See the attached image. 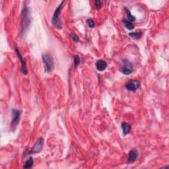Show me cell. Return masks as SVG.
Returning <instances> with one entry per match:
<instances>
[{
	"label": "cell",
	"mask_w": 169,
	"mask_h": 169,
	"mask_svg": "<svg viewBox=\"0 0 169 169\" xmlns=\"http://www.w3.org/2000/svg\"><path fill=\"white\" fill-rule=\"evenodd\" d=\"M141 83L138 80L133 79L128 81L126 84V88L130 91H135L140 87Z\"/></svg>",
	"instance_id": "8992f818"
},
{
	"label": "cell",
	"mask_w": 169,
	"mask_h": 169,
	"mask_svg": "<svg viewBox=\"0 0 169 169\" xmlns=\"http://www.w3.org/2000/svg\"><path fill=\"white\" fill-rule=\"evenodd\" d=\"M96 67H97V69L100 72H103L107 67V64L105 61H104L103 60H98L96 63Z\"/></svg>",
	"instance_id": "30bf717a"
},
{
	"label": "cell",
	"mask_w": 169,
	"mask_h": 169,
	"mask_svg": "<svg viewBox=\"0 0 169 169\" xmlns=\"http://www.w3.org/2000/svg\"><path fill=\"white\" fill-rule=\"evenodd\" d=\"M42 60L44 64V70L46 73H50L54 68V61L50 54H46L42 56Z\"/></svg>",
	"instance_id": "6da1fadb"
},
{
	"label": "cell",
	"mask_w": 169,
	"mask_h": 169,
	"mask_svg": "<svg viewBox=\"0 0 169 169\" xmlns=\"http://www.w3.org/2000/svg\"><path fill=\"white\" fill-rule=\"evenodd\" d=\"M130 36H131V38H134V39H139L140 38L141 36H142V33L139 32H131L129 34Z\"/></svg>",
	"instance_id": "9a60e30c"
},
{
	"label": "cell",
	"mask_w": 169,
	"mask_h": 169,
	"mask_svg": "<svg viewBox=\"0 0 169 169\" xmlns=\"http://www.w3.org/2000/svg\"><path fill=\"white\" fill-rule=\"evenodd\" d=\"M125 10H126V13H127V16H128V19L130 20V22H134L135 21V19H135V17L134 16H133L131 14V13H130V11H129V9H128V8H126V7H125Z\"/></svg>",
	"instance_id": "5bb4252c"
},
{
	"label": "cell",
	"mask_w": 169,
	"mask_h": 169,
	"mask_svg": "<svg viewBox=\"0 0 169 169\" xmlns=\"http://www.w3.org/2000/svg\"><path fill=\"white\" fill-rule=\"evenodd\" d=\"M64 3V1L62 2V3L60 4L57 9H56V11L54 12V14L53 15V17H52V23L53 25L56 27L57 28H62V25L61 23H60V19H59V15L60 12H61V7H62V5Z\"/></svg>",
	"instance_id": "7a4b0ae2"
},
{
	"label": "cell",
	"mask_w": 169,
	"mask_h": 169,
	"mask_svg": "<svg viewBox=\"0 0 169 169\" xmlns=\"http://www.w3.org/2000/svg\"><path fill=\"white\" fill-rule=\"evenodd\" d=\"M20 120V112L18 110L14 109L13 110V117H12V121L11 123V130L12 131H14L16 130L17 127L19 122Z\"/></svg>",
	"instance_id": "277c9868"
},
{
	"label": "cell",
	"mask_w": 169,
	"mask_h": 169,
	"mask_svg": "<svg viewBox=\"0 0 169 169\" xmlns=\"http://www.w3.org/2000/svg\"><path fill=\"white\" fill-rule=\"evenodd\" d=\"M87 25H88V26L89 27H91V28H93L94 27H95V23H94V21L92 19H87Z\"/></svg>",
	"instance_id": "e0dca14e"
},
{
	"label": "cell",
	"mask_w": 169,
	"mask_h": 169,
	"mask_svg": "<svg viewBox=\"0 0 169 169\" xmlns=\"http://www.w3.org/2000/svg\"><path fill=\"white\" fill-rule=\"evenodd\" d=\"M33 163H34V160H33V158L32 157H30L28 160H27L25 162V164L23 167L25 168H30L32 166Z\"/></svg>",
	"instance_id": "4fadbf2b"
},
{
	"label": "cell",
	"mask_w": 169,
	"mask_h": 169,
	"mask_svg": "<svg viewBox=\"0 0 169 169\" xmlns=\"http://www.w3.org/2000/svg\"><path fill=\"white\" fill-rule=\"evenodd\" d=\"M122 23L123 24H124V25L126 27V28H128V30H132V29L134 28V25L131 23V22L128 21H127L126 19H123L122 20Z\"/></svg>",
	"instance_id": "7c38bea8"
},
{
	"label": "cell",
	"mask_w": 169,
	"mask_h": 169,
	"mask_svg": "<svg viewBox=\"0 0 169 169\" xmlns=\"http://www.w3.org/2000/svg\"><path fill=\"white\" fill-rule=\"evenodd\" d=\"M15 50L16 53H17V56H19V58L20 61H21V64H22V72L23 73L24 75H27V69L26 62H25V61L24 58H23L21 54L20 53L19 50L18 49V47L16 45L15 46Z\"/></svg>",
	"instance_id": "ba28073f"
},
{
	"label": "cell",
	"mask_w": 169,
	"mask_h": 169,
	"mask_svg": "<svg viewBox=\"0 0 169 169\" xmlns=\"http://www.w3.org/2000/svg\"><path fill=\"white\" fill-rule=\"evenodd\" d=\"M101 5H102V3H101V1H99V0H97V1H95V7L97 9H101Z\"/></svg>",
	"instance_id": "ac0fdd59"
},
{
	"label": "cell",
	"mask_w": 169,
	"mask_h": 169,
	"mask_svg": "<svg viewBox=\"0 0 169 169\" xmlns=\"http://www.w3.org/2000/svg\"><path fill=\"white\" fill-rule=\"evenodd\" d=\"M72 39L74 40L75 42H78V41H79V38H78V36H77V35H76V34H74V33H72Z\"/></svg>",
	"instance_id": "d6986e66"
},
{
	"label": "cell",
	"mask_w": 169,
	"mask_h": 169,
	"mask_svg": "<svg viewBox=\"0 0 169 169\" xmlns=\"http://www.w3.org/2000/svg\"><path fill=\"white\" fill-rule=\"evenodd\" d=\"M43 143L44 139L43 138H40L38 141H36V143L34 144V145L33 146V147L31 149V151L29 152V154H35L38 153L41 151V150L42 149L43 147Z\"/></svg>",
	"instance_id": "52a82bcc"
},
{
	"label": "cell",
	"mask_w": 169,
	"mask_h": 169,
	"mask_svg": "<svg viewBox=\"0 0 169 169\" xmlns=\"http://www.w3.org/2000/svg\"><path fill=\"white\" fill-rule=\"evenodd\" d=\"M121 72L124 75H130L133 72V66L132 64L128 60H122V67L121 68Z\"/></svg>",
	"instance_id": "3957f363"
},
{
	"label": "cell",
	"mask_w": 169,
	"mask_h": 169,
	"mask_svg": "<svg viewBox=\"0 0 169 169\" xmlns=\"http://www.w3.org/2000/svg\"><path fill=\"white\" fill-rule=\"evenodd\" d=\"M30 22V19L28 18V8L26 6H24L23 9L22 11V20H21V23H22V28L23 30L24 27H27L28 26V23Z\"/></svg>",
	"instance_id": "5b68a950"
},
{
	"label": "cell",
	"mask_w": 169,
	"mask_h": 169,
	"mask_svg": "<svg viewBox=\"0 0 169 169\" xmlns=\"http://www.w3.org/2000/svg\"><path fill=\"white\" fill-rule=\"evenodd\" d=\"M121 126H122L124 135H126L130 133L131 130V126L130 124H128L127 122H122V124H121Z\"/></svg>",
	"instance_id": "8fae6325"
},
{
	"label": "cell",
	"mask_w": 169,
	"mask_h": 169,
	"mask_svg": "<svg viewBox=\"0 0 169 169\" xmlns=\"http://www.w3.org/2000/svg\"><path fill=\"white\" fill-rule=\"evenodd\" d=\"M137 156H138V152H137V150L135 149H131L129 152L128 154V161L130 162H133L135 161V160L137 159Z\"/></svg>",
	"instance_id": "9c48e42d"
},
{
	"label": "cell",
	"mask_w": 169,
	"mask_h": 169,
	"mask_svg": "<svg viewBox=\"0 0 169 169\" xmlns=\"http://www.w3.org/2000/svg\"><path fill=\"white\" fill-rule=\"evenodd\" d=\"M79 63H80V58H79L78 56H74L75 66H76V67L78 66L79 64Z\"/></svg>",
	"instance_id": "2e32d148"
}]
</instances>
